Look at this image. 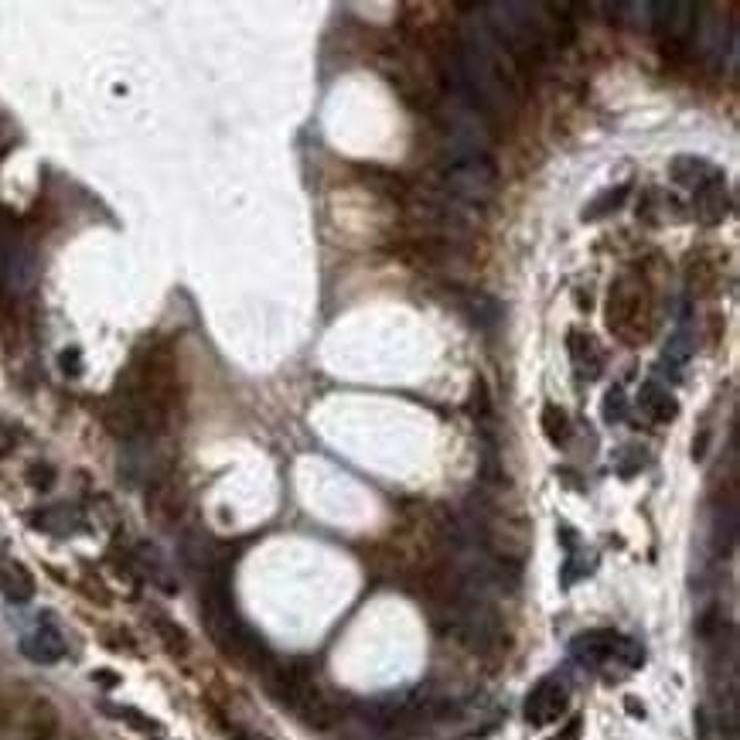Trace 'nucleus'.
<instances>
[{"label":"nucleus","mask_w":740,"mask_h":740,"mask_svg":"<svg viewBox=\"0 0 740 740\" xmlns=\"http://www.w3.org/2000/svg\"><path fill=\"white\" fill-rule=\"evenodd\" d=\"M570 706V689L560 676H546L532 686V693L526 696V720L532 727H550L567 713Z\"/></svg>","instance_id":"20e7f679"},{"label":"nucleus","mask_w":740,"mask_h":740,"mask_svg":"<svg viewBox=\"0 0 740 740\" xmlns=\"http://www.w3.org/2000/svg\"><path fill=\"white\" fill-rule=\"evenodd\" d=\"M604 417H608V420H621V417H625V399H621V389H611V393H608Z\"/></svg>","instance_id":"5701e85b"},{"label":"nucleus","mask_w":740,"mask_h":740,"mask_svg":"<svg viewBox=\"0 0 740 740\" xmlns=\"http://www.w3.org/2000/svg\"><path fill=\"white\" fill-rule=\"evenodd\" d=\"M103 710L110 713V717L123 720L130 730H137V734L154 737V740H161V737H164V723H161V720H154V717H147V713H144V710H137V706H103Z\"/></svg>","instance_id":"dca6fc26"},{"label":"nucleus","mask_w":740,"mask_h":740,"mask_svg":"<svg viewBox=\"0 0 740 740\" xmlns=\"http://www.w3.org/2000/svg\"><path fill=\"white\" fill-rule=\"evenodd\" d=\"M580 727H584L580 720H570L567 727H563L560 734H553L550 740H580Z\"/></svg>","instance_id":"393cba45"},{"label":"nucleus","mask_w":740,"mask_h":740,"mask_svg":"<svg viewBox=\"0 0 740 740\" xmlns=\"http://www.w3.org/2000/svg\"><path fill=\"white\" fill-rule=\"evenodd\" d=\"M62 365L69 376H79V352L76 348H69V352H62Z\"/></svg>","instance_id":"a878e982"},{"label":"nucleus","mask_w":740,"mask_h":740,"mask_svg":"<svg viewBox=\"0 0 740 740\" xmlns=\"http://www.w3.org/2000/svg\"><path fill=\"white\" fill-rule=\"evenodd\" d=\"M648 11L655 14L652 28H655V35H659L665 52L676 55L693 41L696 14H700L696 4H689V0H672V4H648Z\"/></svg>","instance_id":"7ed1b4c3"},{"label":"nucleus","mask_w":740,"mask_h":740,"mask_svg":"<svg viewBox=\"0 0 740 740\" xmlns=\"http://www.w3.org/2000/svg\"><path fill=\"white\" fill-rule=\"evenodd\" d=\"M28 478H31V485H35V488H41V492H45V488H52V481H55V471L48 468V464H35V468L28 471Z\"/></svg>","instance_id":"4be33fe9"},{"label":"nucleus","mask_w":740,"mask_h":740,"mask_svg":"<svg viewBox=\"0 0 740 740\" xmlns=\"http://www.w3.org/2000/svg\"><path fill=\"white\" fill-rule=\"evenodd\" d=\"M539 423H543V434H546L550 444L560 447V444H567V440H570V420L556 403L543 406V417H539Z\"/></svg>","instance_id":"6ab92c4d"},{"label":"nucleus","mask_w":740,"mask_h":740,"mask_svg":"<svg viewBox=\"0 0 740 740\" xmlns=\"http://www.w3.org/2000/svg\"><path fill=\"white\" fill-rule=\"evenodd\" d=\"M608 331L625 345H642L652 338L655 328V297L648 280L638 270H625L611 284L608 304H604Z\"/></svg>","instance_id":"f03ea898"},{"label":"nucleus","mask_w":740,"mask_h":740,"mask_svg":"<svg viewBox=\"0 0 740 740\" xmlns=\"http://www.w3.org/2000/svg\"><path fill=\"white\" fill-rule=\"evenodd\" d=\"M0 594L11 604H24L35 597V577H31V570L21 560L4 553H0Z\"/></svg>","instance_id":"1a4fd4ad"},{"label":"nucleus","mask_w":740,"mask_h":740,"mask_svg":"<svg viewBox=\"0 0 740 740\" xmlns=\"http://www.w3.org/2000/svg\"><path fill=\"white\" fill-rule=\"evenodd\" d=\"M93 679H96V683H99V686H106V689H110V686H116V683H120V676H113V672H110V669H99V672H93Z\"/></svg>","instance_id":"bb28decb"},{"label":"nucleus","mask_w":740,"mask_h":740,"mask_svg":"<svg viewBox=\"0 0 740 740\" xmlns=\"http://www.w3.org/2000/svg\"><path fill=\"white\" fill-rule=\"evenodd\" d=\"M430 188L444 191L447 198L468 205V209L492 202V195L498 191V164L492 151L478 144H454L440 161L437 181Z\"/></svg>","instance_id":"f257e3e1"},{"label":"nucleus","mask_w":740,"mask_h":740,"mask_svg":"<svg viewBox=\"0 0 740 740\" xmlns=\"http://www.w3.org/2000/svg\"><path fill=\"white\" fill-rule=\"evenodd\" d=\"M638 406H642V413L652 423H669L679 417V403L676 396L669 393V389L662 386V382H645L642 393H638Z\"/></svg>","instance_id":"9b49d317"},{"label":"nucleus","mask_w":740,"mask_h":740,"mask_svg":"<svg viewBox=\"0 0 740 740\" xmlns=\"http://www.w3.org/2000/svg\"><path fill=\"white\" fill-rule=\"evenodd\" d=\"M693 215L703 226H717L727 219V181L720 171L706 178L700 188H693Z\"/></svg>","instance_id":"6e6552de"},{"label":"nucleus","mask_w":740,"mask_h":740,"mask_svg":"<svg viewBox=\"0 0 740 740\" xmlns=\"http://www.w3.org/2000/svg\"><path fill=\"white\" fill-rule=\"evenodd\" d=\"M618 645H621V635L611 628H594V631H584V635H577L570 642V652L577 662L584 665H604V662H614L618 659Z\"/></svg>","instance_id":"0eeeda50"},{"label":"nucleus","mask_w":740,"mask_h":740,"mask_svg":"<svg viewBox=\"0 0 740 740\" xmlns=\"http://www.w3.org/2000/svg\"><path fill=\"white\" fill-rule=\"evenodd\" d=\"M570 359L577 365L580 379H597L604 372V352L597 345V338L584 335V331H570Z\"/></svg>","instance_id":"9d476101"},{"label":"nucleus","mask_w":740,"mask_h":740,"mask_svg":"<svg viewBox=\"0 0 740 740\" xmlns=\"http://www.w3.org/2000/svg\"><path fill=\"white\" fill-rule=\"evenodd\" d=\"M147 512L161 526H178L188 512V492L178 485V478H171L168 471H161L151 485H147Z\"/></svg>","instance_id":"39448f33"},{"label":"nucleus","mask_w":740,"mask_h":740,"mask_svg":"<svg viewBox=\"0 0 740 740\" xmlns=\"http://www.w3.org/2000/svg\"><path fill=\"white\" fill-rule=\"evenodd\" d=\"M628 710L635 713V717H645V710H642V706H638V700H628Z\"/></svg>","instance_id":"cd10ccee"},{"label":"nucleus","mask_w":740,"mask_h":740,"mask_svg":"<svg viewBox=\"0 0 740 740\" xmlns=\"http://www.w3.org/2000/svg\"><path fill=\"white\" fill-rule=\"evenodd\" d=\"M471 413H475V420L481 427H488V417H492V403H488V386L485 382H475V396H471Z\"/></svg>","instance_id":"412c9836"},{"label":"nucleus","mask_w":740,"mask_h":740,"mask_svg":"<svg viewBox=\"0 0 740 740\" xmlns=\"http://www.w3.org/2000/svg\"><path fill=\"white\" fill-rule=\"evenodd\" d=\"M625 198H628V185H618V188L601 191V195H597L594 202L587 205L584 222H597V219H604V215H611L621 202H625Z\"/></svg>","instance_id":"aec40b11"},{"label":"nucleus","mask_w":740,"mask_h":740,"mask_svg":"<svg viewBox=\"0 0 740 740\" xmlns=\"http://www.w3.org/2000/svg\"><path fill=\"white\" fill-rule=\"evenodd\" d=\"M669 171H672V181H679V185H686V188H700L706 178H713V174H717L710 164L700 161V157H693V154L676 157Z\"/></svg>","instance_id":"f3484780"},{"label":"nucleus","mask_w":740,"mask_h":740,"mask_svg":"<svg viewBox=\"0 0 740 740\" xmlns=\"http://www.w3.org/2000/svg\"><path fill=\"white\" fill-rule=\"evenodd\" d=\"M686 280L693 294H713V287H717V280H720V266L710 263L706 256H693L686 270Z\"/></svg>","instance_id":"a211bd4d"},{"label":"nucleus","mask_w":740,"mask_h":740,"mask_svg":"<svg viewBox=\"0 0 740 740\" xmlns=\"http://www.w3.org/2000/svg\"><path fill=\"white\" fill-rule=\"evenodd\" d=\"M21 652H24V659H31L38 665H55L69 655V642H65L62 628L55 625V618L48 611L38 614L35 631L21 638Z\"/></svg>","instance_id":"423d86ee"},{"label":"nucleus","mask_w":740,"mask_h":740,"mask_svg":"<svg viewBox=\"0 0 740 740\" xmlns=\"http://www.w3.org/2000/svg\"><path fill=\"white\" fill-rule=\"evenodd\" d=\"M14 444H18V430H14L11 423L0 420V457L11 454V451H14Z\"/></svg>","instance_id":"b1692460"},{"label":"nucleus","mask_w":740,"mask_h":740,"mask_svg":"<svg viewBox=\"0 0 740 740\" xmlns=\"http://www.w3.org/2000/svg\"><path fill=\"white\" fill-rule=\"evenodd\" d=\"M28 522L35 529L48 532V536H72V532L82 529V515L72 505H48V509L31 515Z\"/></svg>","instance_id":"f8f14e48"},{"label":"nucleus","mask_w":740,"mask_h":740,"mask_svg":"<svg viewBox=\"0 0 740 740\" xmlns=\"http://www.w3.org/2000/svg\"><path fill=\"white\" fill-rule=\"evenodd\" d=\"M365 185L376 188L379 195H386L389 202H396V205H406V202H410V191H413L410 181H403L399 174L382 171V168H369V171H365Z\"/></svg>","instance_id":"4468645a"},{"label":"nucleus","mask_w":740,"mask_h":740,"mask_svg":"<svg viewBox=\"0 0 740 740\" xmlns=\"http://www.w3.org/2000/svg\"><path fill=\"white\" fill-rule=\"evenodd\" d=\"M151 628H154V635L161 638V645L168 648L174 659H185L188 648H191V638H188V631L178 625V621L168 618V614H161V611H151Z\"/></svg>","instance_id":"ddd939ff"},{"label":"nucleus","mask_w":740,"mask_h":740,"mask_svg":"<svg viewBox=\"0 0 740 740\" xmlns=\"http://www.w3.org/2000/svg\"><path fill=\"white\" fill-rule=\"evenodd\" d=\"M28 740H55L58 737V713L48 700L31 703L28 710Z\"/></svg>","instance_id":"2eb2a0df"}]
</instances>
